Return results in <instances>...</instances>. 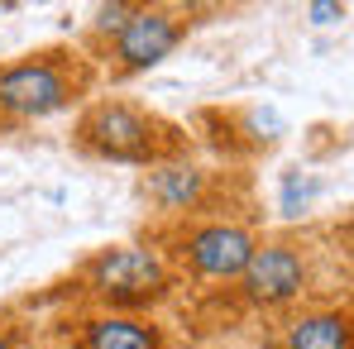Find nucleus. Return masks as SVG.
<instances>
[{
	"label": "nucleus",
	"instance_id": "obj_12",
	"mask_svg": "<svg viewBox=\"0 0 354 349\" xmlns=\"http://www.w3.org/2000/svg\"><path fill=\"white\" fill-rule=\"evenodd\" d=\"M316 191H321V182L306 173H283V187H278V211L292 220V216H301L311 201H316Z\"/></svg>",
	"mask_w": 354,
	"mask_h": 349
},
{
	"label": "nucleus",
	"instance_id": "obj_13",
	"mask_svg": "<svg viewBox=\"0 0 354 349\" xmlns=\"http://www.w3.org/2000/svg\"><path fill=\"white\" fill-rule=\"evenodd\" d=\"M306 19H311V24H335V19H345V5L316 0V5H306Z\"/></svg>",
	"mask_w": 354,
	"mask_h": 349
},
{
	"label": "nucleus",
	"instance_id": "obj_8",
	"mask_svg": "<svg viewBox=\"0 0 354 349\" xmlns=\"http://www.w3.org/2000/svg\"><path fill=\"white\" fill-rule=\"evenodd\" d=\"M62 349H173L168 326L153 316H120V311H77L58 321Z\"/></svg>",
	"mask_w": 354,
	"mask_h": 349
},
{
	"label": "nucleus",
	"instance_id": "obj_6",
	"mask_svg": "<svg viewBox=\"0 0 354 349\" xmlns=\"http://www.w3.org/2000/svg\"><path fill=\"white\" fill-rule=\"evenodd\" d=\"M192 24H196V10L192 5H139V15L120 29L111 44H101L91 58H96V67L106 77H115V82L144 77V72H153L158 62H168L187 44Z\"/></svg>",
	"mask_w": 354,
	"mask_h": 349
},
{
	"label": "nucleus",
	"instance_id": "obj_9",
	"mask_svg": "<svg viewBox=\"0 0 354 349\" xmlns=\"http://www.w3.org/2000/svg\"><path fill=\"white\" fill-rule=\"evenodd\" d=\"M263 349H354V296L345 301H306L273 321Z\"/></svg>",
	"mask_w": 354,
	"mask_h": 349
},
{
	"label": "nucleus",
	"instance_id": "obj_3",
	"mask_svg": "<svg viewBox=\"0 0 354 349\" xmlns=\"http://www.w3.org/2000/svg\"><path fill=\"white\" fill-rule=\"evenodd\" d=\"M101 67L86 48H39L0 62V124H39V120L82 111L96 91Z\"/></svg>",
	"mask_w": 354,
	"mask_h": 349
},
{
	"label": "nucleus",
	"instance_id": "obj_5",
	"mask_svg": "<svg viewBox=\"0 0 354 349\" xmlns=\"http://www.w3.org/2000/svg\"><path fill=\"white\" fill-rule=\"evenodd\" d=\"M311 287H316V254L306 239H292V234H263L249 268L239 273L235 301L244 311H259V316H273L283 321L288 311L306 306L311 301Z\"/></svg>",
	"mask_w": 354,
	"mask_h": 349
},
{
	"label": "nucleus",
	"instance_id": "obj_4",
	"mask_svg": "<svg viewBox=\"0 0 354 349\" xmlns=\"http://www.w3.org/2000/svg\"><path fill=\"white\" fill-rule=\"evenodd\" d=\"M153 239L168 249V258L182 278H192L201 287H235L263 234L244 216L216 211V216H196L182 225H163Z\"/></svg>",
	"mask_w": 354,
	"mask_h": 349
},
{
	"label": "nucleus",
	"instance_id": "obj_2",
	"mask_svg": "<svg viewBox=\"0 0 354 349\" xmlns=\"http://www.w3.org/2000/svg\"><path fill=\"white\" fill-rule=\"evenodd\" d=\"M72 149L96 163H120V168H158L173 163L192 149L187 129L168 115L124 101V96H91L77 120H72Z\"/></svg>",
	"mask_w": 354,
	"mask_h": 349
},
{
	"label": "nucleus",
	"instance_id": "obj_10",
	"mask_svg": "<svg viewBox=\"0 0 354 349\" xmlns=\"http://www.w3.org/2000/svg\"><path fill=\"white\" fill-rule=\"evenodd\" d=\"M283 139V120L268 106H249V111H235L230 120V144H244V149H268Z\"/></svg>",
	"mask_w": 354,
	"mask_h": 349
},
{
	"label": "nucleus",
	"instance_id": "obj_7",
	"mask_svg": "<svg viewBox=\"0 0 354 349\" xmlns=\"http://www.w3.org/2000/svg\"><path fill=\"white\" fill-rule=\"evenodd\" d=\"M139 191H144V201H149V211L158 216V230H163V225H182V220H196V216H216L225 177L211 173L206 163H196L192 153H182L173 163L149 168Z\"/></svg>",
	"mask_w": 354,
	"mask_h": 349
},
{
	"label": "nucleus",
	"instance_id": "obj_14",
	"mask_svg": "<svg viewBox=\"0 0 354 349\" xmlns=\"http://www.w3.org/2000/svg\"><path fill=\"white\" fill-rule=\"evenodd\" d=\"M0 349H24V335H19V326L0 321Z\"/></svg>",
	"mask_w": 354,
	"mask_h": 349
},
{
	"label": "nucleus",
	"instance_id": "obj_11",
	"mask_svg": "<svg viewBox=\"0 0 354 349\" xmlns=\"http://www.w3.org/2000/svg\"><path fill=\"white\" fill-rule=\"evenodd\" d=\"M134 15H139V0H111V5H96L91 19H86V48L96 53L101 44H111Z\"/></svg>",
	"mask_w": 354,
	"mask_h": 349
},
{
	"label": "nucleus",
	"instance_id": "obj_1",
	"mask_svg": "<svg viewBox=\"0 0 354 349\" xmlns=\"http://www.w3.org/2000/svg\"><path fill=\"white\" fill-rule=\"evenodd\" d=\"M177 287L182 273L158 239L106 244L86 254L67 278V296L77 301V311H120V316H153Z\"/></svg>",
	"mask_w": 354,
	"mask_h": 349
}]
</instances>
